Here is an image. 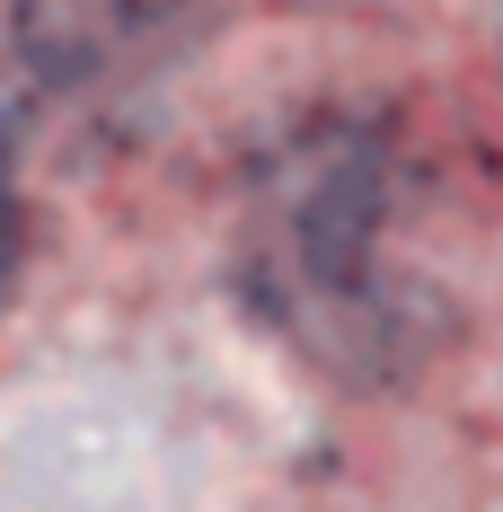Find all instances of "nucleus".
Wrapping results in <instances>:
<instances>
[{"label": "nucleus", "instance_id": "obj_2", "mask_svg": "<svg viewBox=\"0 0 503 512\" xmlns=\"http://www.w3.org/2000/svg\"><path fill=\"white\" fill-rule=\"evenodd\" d=\"M18 274V177H9V151H0V292Z\"/></svg>", "mask_w": 503, "mask_h": 512}, {"label": "nucleus", "instance_id": "obj_1", "mask_svg": "<svg viewBox=\"0 0 503 512\" xmlns=\"http://www.w3.org/2000/svg\"><path fill=\"white\" fill-rule=\"evenodd\" d=\"M159 0H0V80L80 89L151 45Z\"/></svg>", "mask_w": 503, "mask_h": 512}]
</instances>
